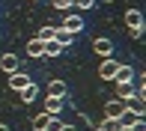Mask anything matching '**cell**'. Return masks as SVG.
I'll return each mask as SVG.
<instances>
[{
    "label": "cell",
    "instance_id": "1",
    "mask_svg": "<svg viewBox=\"0 0 146 131\" xmlns=\"http://www.w3.org/2000/svg\"><path fill=\"white\" fill-rule=\"evenodd\" d=\"M125 24H128V30H131L134 39L143 36V12L140 9H128V12H125Z\"/></svg>",
    "mask_w": 146,
    "mask_h": 131
},
{
    "label": "cell",
    "instance_id": "2",
    "mask_svg": "<svg viewBox=\"0 0 146 131\" xmlns=\"http://www.w3.org/2000/svg\"><path fill=\"white\" fill-rule=\"evenodd\" d=\"M63 107H66V98H63V95H45V113L60 116V113H63Z\"/></svg>",
    "mask_w": 146,
    "mask_h": 131
},
{
    "label": "cell",
    "instance_id": "3",
    "mask_svg": "<svg viewBox=\"0 0 146 131\" xmlns=\"http://www.w3.org/2000/svg\"><path fill=\"white\" fill-rule=\"evenodd\" d=\"M27 83H30V75H27V71L18 69V71H12V75H9V89H12V93H21Z\"/></svg>",
    "mask_w": 146,
    "mask_h": 131
},
{
    "label": "cell",
    "instance_id": "4",
    "mask_svg": "<svg viewBox=\"0 0 146 131\" xmlns=\"http://www.w3.org/2000/svg\"><path fill=\"white\" fill-rule=\"evenodd\" d=\"M92 51H96L102 60H104V57H113V42H110L108 36H98L96 42H92Z\"/></svg>",
    "mask_w": 146,
    "mask_h": 131
},
{
    "label": "cell",
    "instance_id": "5",
    "mask_svg": "<svg viewBox=\"0 0 146 131\" xmlns=\"http://www.w3.org/2000/svg\"><path fill=\"white\" fill-rule=\"evenodd\" d=\"M116 69H119V63L113 60V57H104L102 66H98V77H102V81H113V71Z\"/></svg>",
    "mask_w": 146,
    "mask_h": 131
},
{
    "label": "cell",
    "instance_id": "6",
    "mask_svg": "<svg viewBox=\"0 0 146 131\" xmlns=\"http://www.w3.org/2000/svg\"><path fill=\"white\" fill-rule=\"evenodd\" d=\"M122 113H125V101H119V98L104 101V116H108V119H119Z\"/></svg>",
    "mask_w": 146,
    "mask_h": 131
},
{
    "label": "cell",
    "instance_id": "7",
    "mask_svg": "<svg viewBox=\"0 0 146 131\" xmlns=\"http://www.w3.org/2000/svg\"><path fill=\"white\" fill-rule=\"evenodd\" d=\"M60 30H66V33H72V36H78V33L84 30V18H81V15H66V21L60 24Z\"/></svg>",
    "mask_w": 146,
    "mask_h": 131
},
{
    "label": "cell",
    "instance_id": "8",
    "mask_svg": "<svg viewBox=\"0 0 146 131\" xmlns=\"http://www.w3.org/2000/svg\"><path fill=\"white\" fill-rule=\"evenodd\" d=\"M0 69L12 75V71H18V69H21V60H18L15 54H3V57H0Z\"/></svg>",
    "mask_w": 146,
    "mask_h": 131
},
{
    "label": "cell",
    "instance_id": "9",
    "mask_svg": "<svg viewBox=\"0 0 146 131\" xmlns=\"http://www.w3.org/2000/svg\"><path fill=\"white\" fill-rule=\"evenodd\" d=\"M113 81L122 83V81H134V69H131L128 63H119V69L113 71Z\"/></svg>",
    "mask_w": 146,
    "mask_h": 131
},
{
    "label": "cell",
    "instance_id": "10",
    "mask_svg": "<svg viewBox=\"0 0 146 131\" xmlns=\"http://www.w3.org/2000/svg\"><path fill=\"white\" fill-rule=\"evenodd\" d=\"M63 54V45L57 42V39H48V42H42V57H60Z\"/></svg>",
    "mask_w": 146,
    "mask_h": 131
},
{
    "label": "cell",
    "instance_id": "11",
    "mask_svg": "<svg viewBox=\"0 0 146 131\" xmlns=\"http://www.w3.org/2000/svg\"><path fill=\"white\" fill-rule=\"evenodd\" d=\"M18 95H21V101H24V104H33V101H36V95H39V83H33V81H30Z\"/></svg>",
    "mask_w": 146,
    "mask_h": 131
},
{
    "label": "cell",
    "instance_id": "12",
    "mask_svg": "<svg viewBox=\"0 0 146 131\" xmlns=\"http://www.w3.org/2000/svg\"><path fill=\"white\" fill-rule=\"evenodd\" d=\"M116 95H119V101H128V98L134 95V81H122V83H116Z\"/></svg>",
    "mask_w": 146,
    "mask_h": 131
},
{
    "label": "cell",
    "instance_id": "13",
    "mask_svg": "<svg viewBox=\"0 0 146 131\" xmlns=\"http://www.w3.org/2000/svg\"><path fill=\"white\" fill-rule=\"evenodd\" d=\"M27 57H33V60L42 57V39H30L27 42Z\"/></svg>",
    "mask_w": 146,
    "mask_h": 131
},
{
    "label": "cell",
    "instance_id": "14",
    "mask_svg": "<svg viewBox=\"0 0 146 131\" xmlns=\"http://www.w3.org/2000/svg\"><path fill=\"white\" fill-rule=\"evenodd\" d=\"M54 39L63 45V48H72V42H75V36H72V33H66V30H60V27H57V33H54Z\"/></svg>",
    "mask_w": 146,
    "mask_h": 131
},
{
    "label": "cell",
    "instance_id": "15",
    "mask_svg": "<svg viewBox=\"0 0 146 131\" xmlns=\"http://www.w3.org/2000/svg\"><path fill=\"white\" fill-rule=\"evenodd\" d=\"M48 95H63L66 98V83L63 81H51L48 83Z\"/></svg>",
    "mask_w": 146,
    "mask_h": 131
},
{
    "label": "cell",
    "instance_id": "16",
    "mask_svg": "<svg viewBox=\"0 0 146 131\" xmlns=\"http://www.w3.org/2000/svg\"><path fill=\"white\" fill-rule=\"evenodd\" d=\"M48 116H51V113H45V110H42L39 116H33V131H45V125H48Z\"/></svg>",
    "mask_w": 146,
    "mask_h": 131
},
{
    "label": "cell",
    "instance_id": "17",
    "mask_svg": "<svg viewBox=\"0 0 146 131\" xmlns=\"http://www.w3.org/2000/svg\"><path fill=\"white\" fill-rule=\"evenodd\" d=\"M98 128L102 131H119V119H104V122H98Z\"/></svg>",
    "mask_w": 146,
    "mask_h": 131
},
{
    "label": "cell",
    "instance_id": "18",
    "mask_svg": "<svg viewBox=\"0 0 146 131\" xmlns=\"http://www.w3.org/2000/svg\"><path fill=\"white\" fill-rule=\"evenodd\" d=\"M54 33H57V27H42L36 39H42V42H48V39H54Z\"/></svg>",
    "mask_w": 146,
    "mask_h": 131
},
{
    "label": "cell",
    "instance_id": "19",
    "mask_svg": "<svg viewBox=\"0 0 146 131\" xmlns=\"http://www.w3.org/2000/svg\"><path fill=\"white\" fill-rule=\"evenodd\" d=\"M60 125H63V119H60V116H48V125H45V131H60Z\"/></svg>",
    "mask_w": 146,
    "mask_h": 131
},
{
    "label": "cell",
    "instance_id": "20",
    "mask_svg": "<svg viewBox=\"0 0 146 131\" xmlns=\"http://www.w3.org/2000/svg\"><path fill=\"white\" fill-rule=\"evenodd\" d=\"M134 119H140V116H137V113H131V110H125V113L119 116V122H122V125H131Z\"/></svg>",
    "mask_w": 146,
    "mask_h": 131
},
{
    "label": "cell",
    "instance_id": "21",
    "mask_svg": "<svg viewBox=\"0 0 146 131\" xmlns=\"http://www.w3.org/2000/svg\"><path fill=\"white\" fill-rule=\"evenodd\" d=\"M54 6H57L60 12H69L72 6H75V0H54Z\"/></svg>",
    "mask_w": 146,
    "mask_h": 131
},
{
    "label": "cell",
    "instance_id": "22",
    "mask_svg": "<svg viewBox=\"0 0 146 131\" xmlns=\"http://www.w3.org/2000/svg\"><path fill=\"white\" fill-rule=\"evenodd\" d=\"M75 6L87 12V9H92V6H96V0H75Z\"/></svg>",
    "mask_w": 146,
    "mask_h": 131
},
{
    "label": "cell",
    "instance_id": "23",
    "mask_svg": "<svg viewBox=\"0 0 146 131\" xmlns=\"http://www.w3.org/2000/svg\"><path fill=\"white\" fill-rule=\"evenodd\" d=\"M60 131H78L75 125H69V122H63V125H60Z\"/></svg>",
    "mask_w": 146,
    "mask_h": 131
},
{
    "label": "cell",
    "instance_id": "24",
    "mask_svg": "<svg viewBox=\"0 0 146 131\" xmlns=\"http://www.w3.org/2000/svg\"><path fill=\"white\" fill-rule=\"evenodd\" d=\"M0 131H9V125H6V122H0Z\"/></svg>",
    "mask_w": 146,
    "mask_h": 131
},
{
    "label": "cell",
    "instance_id": "25",
    "mask_svg": "<svg viewBox=\"0 0 146 131\" xmlns=\"http://www.w3.org/2000/svg\"><path fill=\"white\" fill-rule=\"evenodd\" d=\"M96 131H102V128H98V125H96Z\"/></svg>",
    "mask_w": 146,
    "mask_h": 131
},
{
    "label": "cell",
    "instance_id": "26",
    "mask_svg": "<svg viewBox=\"0 0 146 131\" xmlns=\"http://www.w3.org/2000/svg\"><path fill=\"white\" fill-rule=\"evenodd\" d=\"M0 42H3V36H0Z\"/></svg>",
    "mask_w": 146,
    "mask_h": 131
}]
</instances>
